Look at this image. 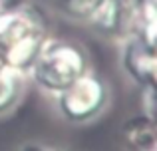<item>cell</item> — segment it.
I'll return each instance as SVG.
<instances>
[{
	"instance_id": "cell-5",
	"label": "cell",
	"mask_w": 157,
	"mask_h": 151,
	"mask_svg": "<svg viewBox=\"0 0 157 151\" xmlns=\"http://www.w3.org/2000/svg\"><path fill=\"white\" fill-rule=\"evenodd\" d=\"M123 74H127L133 84L139 88L155 85L157 77V54L155 44H147L137 36L121 40V52H119Z\"/></svg>"
},
{
	"instance_id": "cell-4",
	"label": "cell",
	"mask_w": 157,
	"mask_h": 151,
	"mask_svg": "<svg viewBox=\"0 0 157 151\" xmlns=\"http://www.w3.org/2000/svg\"><path fill=\"white\" fill-rule=\"evenodd\" d=\"M137 0H104L86 24L104 38L125 40L133 34Z\"/></svg>"
},
{
	"instance_id": "cell-6",
	"label": "cell",
	"mask_w": 157,
	"mask_h": 151,
	"mask_svg": "<svg viewBox=\"0 0 157 151\" xmlns=\"http://www.w3.org/2000/svg\"><path fill=\"white\" fill-rule=\"evenodd\" d=\"M123 143L127 151H157L155 137V117L137 115L123 123L121 129Z\"/></svg>"
},
{
	"instance_id": "cell-1",
	"label": "cell",
	"mask_w": 157,
	"mask_h": 151,
	"mask_svg": "<svg viewBox=\"0 0 157 151\" xmlns=\"http://www.w3.org/2000/svg\"><path fill=\"white\" fill-rule=\"evenodd\" d=\"M90 68V54L80 42L48 36L26 76L40 92L54 97Z\"/></svg>"
},
{
	"instance_id": "cell-7",
	"label": "cell",
	"mask_w": 157,
	"mask_h": 151,
	"mask_svg": "<svg viewBox=\"0 0 157 151\" xmlns=\"http://www.w3.org/2000/svg\"><path fill=\"white\" fill-rule=\"evenodd\" d=\"M28 76L16 68H2L0 70V117L12 113L22 101L26 92Z\"/></svg>"
},
{
	"instance_id": "cell-3",
	"label": "cell",
	"mask_w": 157,
	"mask_h": 151,
	"mask_svg": "<svg viewBox=\"0 0 157 151\" xmlns=\"http://www.w3.org/2000/svg\"><path fill=\"white\" fill-rule=\"evenodd\" d=\"M54 104L64 121L72 125H86L98 119L111 104V88L90 68L74 84L54 96Z\"/></svg>"
},
{
	"instance_id": "cell-10",
	"label": "cell",
	"mask_w": 157,
	"mask_h": 151,
	"mask_svg": "<svg viewBox=\"0 0 157 151\" xmlns=\"http://www.w3.org/2000/svg\"><path fill=\"white\" fill-rule=\"evenodd\" d=\"M141 108L145 109V115L155 117L153 109H155V85H149V88H141Z\"/></svg>"
},
{
	"instance_id": "cell-8",
	"label": "cell",
	"mask_w": 157,
	"mask_h": 151,
	"mask_svg": "<svg viewBox=\"0 0 157 151\" xmlns=\"http://www.w3.org/2000/svg\"><path fill=\"white\" fill-rule=\"evenodd\" d=\"M104 0H48L56 14L72 20V22H88L94 12L101 6Z\"/></svg>"
},
{
	"instance_id": "cell-2",
	"label": "cell",
	"mask_w": 157,
	"mask_h": 151,
	"mask_svg": "<svg viewBox=\"0 0 157 151\" xmlns=\"http://www.w3.org/2000/svg\"><path fill=\"white\" fill-rule=\"evenodd\" d=\"M48 36L46 16L32 4H20L0 14V46L10 68L28 74Z\"/></svg>"
},
{
	"instance_id": "cell-9",
	"label": "cell",
	"mask_w": 157,
	"mask_h": 151,
	"mask_svg": "<svg viewBox=\"0 0 157 151\" xmlns=\"http://www.w3.org/2000/svg\"><path fill=\"white\" fill-rule=\"evenodd\" d=\"M18 151H68V149L58 147V145H52V143H46V141L32 139V141H24L18 147Z\"/></svg>"
}]
</instances>
